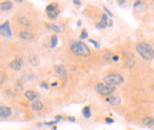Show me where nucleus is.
<instances>
[{
    "mask_svg": "<svg viewBox=\"0 0 154 130\" xmlns=\"http://www.w3.org/2000/svg\"><path fill=\"white\" fill-rule=\"evenodd\" d=\"M70 50L77 57H89L91 53L90 49L83 41H72L70 44Z\"/></svg>",
    "mask_w": 154,
    "mask_h": 130,
    "instance_id": "obj_1",
    "label": "nucleus"
},
{
    "mask_svg": "<svg viewBox=\"0 0 154 130\" xmlns=\"http://www.w3.org/2000/svg\"><path fill=\"white\" fill-rule=\"evenodd\" d=\"M136 51L145 60H152L154 58L153 47L147 43H139L136 44Z\"/></svg>",
    "mask_w": 154,
    "mask_h": 130,
    "instance_id": "obj_2",
    "label": "nucleus"
},
{
    "mask_svg": "<svg viewBox=\"0 0 154 130\" xmlns=\"http://www.w3.org/2000/svg\"><path fill=\"white\" fill-rule=\"evenodd\" d=\"M123 80H125L123 77L119 74H110L104 77V84L110 85V86H114V88H115L116 85L122 84Z\"/></svg>",
    "mask_w": 154,
    "mask_h": 130,
    "instance_id": "obj_3",
    "label": "nucleus"
},
{
    "mask_svg": "<svg viewBox=\"0 0 154 130\" xmlns=\"http://www.w3.org/2000/svg\"><path fill=\"white\" fill-rule=\"evenodd\" d=\"M95 89H96L97 92L100 93V95H102V96H110L112 93L114 92V90H115L114 86L107 85L104 83H97L96 85H95Z\"/></svg>",
    "mask_w": 154,
    "mask_h": 130,
    "instance_id": "obj_4",
    "label": "nucleus"
},
{
    "mask_svg": "<svg viewBox=\"0 0 154 130\" xmlns=\"http://www.w3.org/2000/svg\"><path fill=\"white\" fill-rule=\"evenodd\" d=\"M0 35L4 37H11L12 36V31L10 27V21H5L4 24L0 25Z\"/></svg>",
    "mask_w": 154,
    "mask_h": 130,
    "instance_id": "obj_5",
    "label": "nucleus"
},
{
    "mask_svg": "<svg viewBox=\"0 0 154 130\" xmlns=\"http://www.w3.org/2000/svg\"><path fill=\"white\" fill-rule=\"evenodd\" d=\"M8 66H10V69H12V70H14V71H19L20 69H21V66H23V59H21V58H16V59H13V60L8 64Z\"/></svg>",
    "mask_w": 154,
    "mask_h": 130,
    "instance_id": "obj_6",
    "label": "nucleus"
},
{
    "mask_svg": "<svg viewBox=\"0 0 154 130\" xmlns=\"http://www.w3.org/2000/svg\"><path fill=\"white\" fill-rule=\"evenodd\" d=\"M55 70H56V72L57 74L65 82L66 79H68V72H66V69L63 66V65H57L56 68H55Z\"/></svg>",
    "mask_w": 154,
    "mask_h": 130,
    "instance_id": "obj_7",
    "label": "nucleus"
},
{
    "mask_svg": "<svg viewBox=\"0 0 154 130\" xmlns=\"http://www.w3.org/2000/svg\"><path fill=\"white\" fill-rule=\"evenodd\" d=\"M125 57H126V65H127V68H132L135 64L134 56L131 52H125Z\"/></svg>",
    "mask_w": 154,
    "mask_h": 130,
    "instance_id": "obj_8",
    "label": "nucleus"
},
{
    "mask_svg": "<svg viewBox=\"0 0 154 130\" xmlns=\"http://www.w3.org/2000/svg\"><path fill=\"white\" fill-rule=\"evenodd\" d=\"M11 109L8 107H5V105H0V117L1 118H6V117H10L11 116Z\"/></svg>",
    "mask_w": 154,
    "mask_h": 130,
    "instance_id": "obj_9",
    "label": "nucleus"
},
{
    "mask_svg": "<svg viewBox=\"0 0 154 130\" xmlns=\"http://www.w3.org/2000/svg\"><path fill=\"white\" fill-rule=\"evenodd\" d=\"M25 97H26L29 101L35 102V101H38L39 96H38V93L32 91V90H27V91H25Z\"/></svg>",
    "mask_w": 154,
    "mask_h": 130,
    "instance_id": "obj_10",
    "label": "nucleus"
},
{
    "mask_svg": "<svg viewBox=\"0 0 154 130\" xmlns=\"http://www.w3.org/2000/svg\"><path fill=\"white\" fill-rule=\"evenodd\" d=\"M13 7L12 1H1L0 2V11H10Z\"/></svg>",
    "mask_w": 154,
    "mask_h": 130,
    "instance_id": "obj_11",
    "label": "nucleus"
},
{
    "mask_svg": "<svg viewBox=\"0 0 154 130\" xmlns=\"http://www.w3.org/2000/svg\"><path fill=\"white\" fill-rule=\"evenodd\" d=\"M108 26V18H107V14H102V17H101V21L98 23L96 25L97 29H104V27H107Z\"/></svg>",
    "mask_w": 154,
    "mask_h": 130,
    "instance_id": "obj_12",
    "label": "nucleus"
},
{
    "mask_svg": "<svg viewBox=\"0 0 154 130\" xmlns=\"http://www.w3.org/2000/svg\"><path fill=\"white\" fill-rule=\"evenodd\" d=\"M106 101H107L108 103H110L112 105H119V104L121 103V99H120L119 96H110V97H108Z\"/></svg>",
    "mask_w": 154,
    "mask_h": 130,
    "instance_id": "obj_13",
    "label": "nucleus"
},
{
    "mask_svg": "<svg viewBox=\"0 0 154 130\" xmlns=\"http://www.w3.org/2000/svg\"><path fill=\"white\" fill-rule=\"evenodd\" d=\"M19 37L24 40H31V39H33V35L30 31H23L19 33Z\"/></svg>",
    "mask_w": 154,
    "mask_h": 130,
    "instance_id": "obj_14",
    "label": "nucleus"
},
{
    "mask_svg": "<svg viewBox=\"0 0 154 130\" xmlns=\"http://www.w3.org/2000/svg\"><path fill=\"white\" fill-rule=\"evenodd\" d=\"M31 108H32L33 111H40V110L44 108V105H43V103H42L40 101H35V102L32 103Z\"/></svg>",
    "mask_w": 154,
    "mask_h": 130,
    "instance_id": "obj_15",
    "label": "nucleus"
},
{
    "mask_svg": "<svg viewBox=\"0 0 154 130\" xmlns=\"http://www.w3.org/2000/svg\"><path fill=\"white\" fill-rule=\"evenodd\" d=\"M58 10V4L57 2H51L46 6V13H51V12H55Z\"/></svg>",
    "mask_w": 154,
    "mask_h": 130,
    "instance_id": "obj_16",
    "label": "nucleus"
},
{
    "mask_svg": "<svg viewBox=\"0 0 154 130\" xmlns=\"http://www.w3.org/2000/svg\"><path fill=\"white\" fill-rule=\"evenodd\" d=\"M142 123H143L145 125L153 127L154 125V118L153 117H151V116H147V117H145V118L142 119Z\"/></svg>",
    "mask_w": 154,
    "mask_h": 130,
    "instance_id": "obj_17",
    "label": "nucleus"
},
{
    "mask_svg": "<svg viewBox=\"0 0 154 130\" xmlns=\"http://www.w3.org/2000/svg\"><path fill=\"white\" fill-rule=\"evenodd\" d=\"M48 29H50L51 31H54V32H56V33L62 32V27H59V26L55 25V24H50V25H48Z\"/></svg>",
    "mask_w": 154,
    "mask_h": 130,
    "instance_id": "obj_18",
    "label": "nucleus"
},
{
    "mask_svg": "<svg viewBox=\"0 0 154 130\" xmlns=\"http://www.w3.org/2000/svg\"><path fill=\"white\" fill-rule=\"evenodd\" d=\"M82 113H83V116H84L85 118H90V117H91L90 107H84V108H83V111H82Z\"/></svg>",
    "mask_w": 154,
    "mask_h": 130,
    "instance_id": "obj_19",
    "label": "nucleus"
},
{
    "mask_svg": "<svg viewBox=\"0 0 154 130\" xmlns=\"http://www.w3.org/2000/svg\"><path fill=\"white\" fill-rule=\"evenodd\" d=\"M18 21H19L21 25H25V26H29V25H30V20L27 18H25V17H20V18L18 19Z\"/></svg>",
    "mask_w": 154,
    "mask_h": 130,
    "instance_id": "obj_20",
    "label": "nucleus"
},
{
    "mask_svg": "<svg viewBox=\"0 0 154 130\" xmlns=\"http://www.w3.org/2000/svg\"><path fill=\"white\" fill-rule=\"evenodd\" d=\"M30 64H31V65H35V66H36V65H38L39 64V58L38 57H30Z\"/></svg>",
    "mask_w": 154,
    "mask_h": 130,
    "instance_id": "obj_21",
    "label": "nucleus"
},
{
    "mask_svg": "<svg viewBox=\"0 0 154 130\" xmlns=\"http://www.w3.org/2000/svg\"><path fill=\"white\" fill-rule=\"evenodd\" d=\"M58 43V38L56 35H54L52 37H51V47L54 49V47H56V45H57Z\"/></svg>",
    "mask_w": 154,
    "mask_h": 130,
    "instance_id": "obj_22",
    "label": "nucleus"
},
{
    "mask_svg": "<svg viewBox=\"0 0 154 130\" xmlns=\"http://www.w3.org/2000/svg\"><path fill=\"white\" fill-rule=\"evenodd\" d=\"M58 14H59V10L55 11V12H51V13H48V17H49V18H51V19H55Z\"/></svg>",
    "mask_w": 154,
    "mask_h": 130,
    "instance_id": "obj_23",
    "label": "nucleus"
},
{
    "mask_svg": "<svg viewBox=\"0 0 154 130\" xmlns=\"http://www.w3.org/2000/svg\"><path fill=\"white\" fill-rule=\"evenodd\" d=\"M87 38H88V32L85 30H83L81 33V39H87Z\"/></svg>",
    "mask_w": 154,
    "mask_h": 130,
    "instance_id": "obj_24",
    "label": "nucleus"
},
{
    "mask_svg": "<svg viewBox=\"0 0 154 130\" xmlns=\"http://www.w3.org/2000/svg\"><path fill=\"white\" fill-rule=\"evenodd\" d=\"M89 41H90V43H91V44H93V45H94V46H95V47H96V49H98V47H100V44H98V43H97L96 40H93V39H90V40H89Z\"/></svg>",
    "mask_w": 154,
    "mask_h": 130,
    "instance_id": "obj_25",
    "label": "nucleus"
},
{
    "mask_svg": "<svg viewBox=\"0 0 154 130\" xmlns=\"http://www.w3.org/2000/svg\"><path fill=\"white\" fill-rule=\"evenodd\" d=\"M4 80H5V74L4 72H0V85L4 83Z\"/></svg>",
    "mask_w": 154,
    "mask_h": 130,
    "instance_id": "obj_26",
    "label": "nucleus"
},
{
    "mask_svg": "<svg viewBox=\"0 0 154 130\" xmlns=\"http://www.w3.org/2000/svg\"><path fill=\"white\" fill-rule=\"evenodd\" d=\"M40 86H42L43 89H45V90H48V89H49V85H48V83H45V82L40 83Z\"/></svg>",
    "mask_w": 154,
    "mask_h": 130,
    "instance_id": "obj_27",
    "label": "nucleus"
},
{
    "mask_svg": "<svg viewBox=\"0 0 154 130\" xmlns=\"http://www.w3.org/2000/svg\"><path fill=\"white\" fill-rule=\"evenodd\" d=\"M56 123H57L56 121H52V122H46V123H45V125H55Z\"/></svg>",
    "mask_w": 154,
    "mask_h": 130,
    "instance_id": "obj_28",
    "label": "nucleus"
},
{
    "mask_svg": "<svg viewBox=\"0 0 154 130\" xmlns=\"http://www.w3.org/2000/svg\"><path fill=\"white\" fill-rule=\"evenodd\" d=\"M106 122H107V123H114V119H112V118H106Z\"/></svg>",
    "mask_w": 154,
    "mask_h": 130,
    "instance_id": "obj_29",
    "label": "nucleus"
},
{
    "mask_svg": "<svg viewBox=\"0 0 154 130\" xmlns=\"http://www.w3.org/2000/svg\"><path fill=\"white\" fill-rule=\"evenodd\" d=\"M60 119H63V117H62V116H59V115H58V116H56V119H55V121H56V122H59V121H60Z\"/></svg>",
    "mask_w": 154,
    "mask_h": 130,
    "instance_id": "obj_30",
    "label": "nucleus"
},
{
    "mask_svg": "<svg viewBox=\"0 0 154 130\" xmlns=\"http://www.w3.org/2000/svg\"><path fill=\"white\" fill-rule=\"evenodd\" d=\"M104 11H106V12H107V13H108L109 16H113V13H112V12H110V11H109V10H108L107 7H104Z\"/></svg>",
    "mask_w": 154,
    "mask_h": 130,
    "instance_id": "obj_31",
    "label": "nucleus"
},
{
    "mask_svg": "<svg viewBox=\"0 0 154 130\" xmlns=\"http://www.w3.org/2000/svg\"><path fill=\"white\" fill-rule=\"evenodd\" d=\"M141 4H142L141 1H136V2H135V4H134V7H137V6H140Z\"/></svg>",
    "mask_w": 154,
    "mask_h": 130,
    "instance_id": "obj_32",
    "label": "nucleus"
},
{
    "mask_svg": "<svg viewBox=\"0 0 154 130\" xmlns=\"http://www.w3.org/2000/svg\"><path fill=\"white\" fill-rule=\"evenodd\" d=\"M114 62H119V56H113V58H112Z\"/></svg>",
    "mask_w": 154,
    "mask_h": 130,
    "instance_id": "obj_33",
    "label": "nucleus"
},
{
    "mask_svg": "<svg viewBox=\"0 0 154 130\" xmlns=\"http://www.w3.org/2000/svg\"><path fill=\"white\" fill-rule=\"evenodd\" d=\"M74 4H75V5H81V1H78V0H74Z\"/></svg>",
    "mask_w": 154,
    "mask_h": 130,
    "instance_id": "obj_34",
    "label": "nucleus"
},
{
    "mask_svg": "<svg viewBox=\"0 0 154 130\" xmlns=\"http://www.w3.org/2000/svg\"><path fill=\"white\" fill-rule=\"evenodd\" d=\"M69 121H70V122H75V121H76V119H75V118H74V117H69Z\"/></svg>",
    "mask_w": 154,
    "mask_h": 130,
    "instance_id": "obj_35",
    "label": "nucleus"
}]
</instances>
